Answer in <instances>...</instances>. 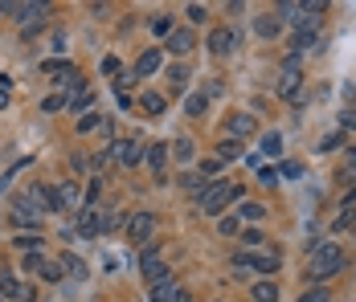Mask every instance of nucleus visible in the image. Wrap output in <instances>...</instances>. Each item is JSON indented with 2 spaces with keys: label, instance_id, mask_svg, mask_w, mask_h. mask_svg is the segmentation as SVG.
<instances>
[{
  "label": "nucleus",
  "instance_id": "864d4df0",
  "mask_svg": "<svg viewBox=\"0 0 356 302\" xmlns=\"http://www.w3.org/2000/svg\"><path fill=\"white\" fill-rule=\"evenodd\" d=\"M8 102V78H0V106Z\"/></svg>",
  "mask_w": 356,
  "mask_h": 302
},
{
  "label": "nucleus",
  "instance_id": "6e6552de",
  "mask_svg": "<svg viewBox=\"0 0 356 302\" xmlns=\"http://www.w3.org/2000/svg\"><path fill=\"white\" fill-rule=\"evenodd\" d=\"M225 131H230V139H238V143H242L246 135H254V131H258V119H254L250 111H234V115H230V123H225Z\"/></svg>",
  "mask_w": 356,
  "mask_h": 302
},
{
  "label": "nucleus",
  "instance_id": "f8f14e48",
  "mask_svg": "<svg viewBox=\"0 0 356 302\" xmlns=\"http://www.w3.org/2000/svg\"><path fill=\"white\" fill-rule=\"evenodd\" d=\"M58 266H62V274H66V278H74V282H87V278H90L87 262H82L78 253H62V257H58Z\"/></svg>",
  "mask_w": 356,
  "mask_h": 302
},
{
  "label": "nucleus",
  "instance_id": "20e7f679",
  "mask_svg": "<svg viewBox=\"0 0 356 302\" xmlns=\"http://www.w3.org/2000/svg\"><path fill=\"white\" fill-rule=\"evenodd\" d=\"M54 196V213H78L82 209V192H78V180H58L49 188Z\"/></svg>",
  "mask_w": 356,
  "mask_h": 302
},
{
  "label": "nucleus",
  "instance_id": "de8ad7c7",
  "mask_svg": "<svg viewBox=\"0 0 356 302\" xmlns=\"http://www.w3.org/2000/svg\"><path fill=\"white\" fill-rule=\"evenodd\" d=\"M221 90H225V86H221V78H209V82H205V90H201V94H205V98H217V94H221Z\"/></svg>",
  "mask_w": 356,
  "mask_h": 302
},
{
  "label": "nucleus",
  "instance_id": "49530a36",
  "mask_svg": "<svg viewBox=\"0 0 356 302\" xmlns=\"http://www.w3.org/2000/svg\"><path fill=\"white\" fill-rule=\"evenodd\" d=\"M340 131H356V111H340Z\"/></svg>",
  "mask_w": 356,
  "mask_h": 302
},
{
  "label": "nucleus",
  "instance_id": "4be33fe9",
  "mask_svg": "<svg viewBox=\"0 0 356 302\" xmlns=\"http://www.w3.org/2000/svg\"><path fill=\"white\" fill-rule=\"evenodd\" d=\"M152 33H156V37H164V41H168V37H173V33H177V25H173V16H168V12H160V16H152Z\"/></svg>",
  "mask_w": 356,
  "mask_h": 302
},
{
  "label": "nucleus",
  "instance_id": "ea45409f",
  "mask_svg": "<svg viewBox=\"0 0 356 302\" xmlns=\"http://www.w3.org/2000/svg\"><path fill=\"white\" fill-rule=\"evenodd\" d=\"M12 302H37V290H33L29 282H21V286H16V294H12Z\"/></svg>",
  "mask_w": 356,
  "mask_h": 302
},
{
  "label": "nucleus",
  "instance_id": "2eb2a0df",
  "mask_svg": "<svg viewBox=\"0 0 356 302\" xmlns=\"http://www.w3.org/2000/svg\"><path fill=\"white\" fill-rule=\"evenodd\" d=\"M254 33L270 41V37H278L282 33V21H278V12H263V16H254Z\"/></svg>",
  "mask_w": 356,
  "mask_h": 302
},
{
  "label": "nucleus",
  "instance_id": "f257e3e1",
  "mask_svg": "<svg viewBox=\"0 0 356 302\" xmlns=\"http://www.w3.org/2000/svg\"><path fill=\"white\" fill-rule=\"evenodd\" d=\"M348 266V257H344V249L340 245H332V241H324V245H311V257H307V282L311 286H324L328 278H336L340 270Z\"/></svg>",
  "mask_w": 356,
  "mask_h": 302
},
{
  "label": "nucleus",
  "instance_id": "603ef678",
  "mask_svg": "<svg viewBox=\"0 0 356 302\" xmlns=\"http://www.w3.org/2000/svg\"><path fill=\"white\" fill-rule=\"evenodd\" d=\"M168 302H192V294H188L184 286H177V294H173V299H168Z\"/></svg>",
  "mask_w": 356,
  "mask_h": 302
},
{
  "label": "nucleus",
  "instance_id": "b1692460",
  "mask_svg": "<svg viewBox=\"0 0 356 302\" xmlns=\"http://www.w3.org/2000/svg\"><path fill=\"white\" fill-rule=\"evenodd\" d=\"M263 217H267L263 205H254V200H242L238 205V221H263Z\"/></svg>",
  "mask_w": 356,
  "mask_h": 302
},
{
  "label": "nucleus",
  "instance_id": "ddd939ff",
  "mask_svg": "<svg viewBox=\"0 0 356 302\" xmlns=\"http://www.w3.org/2000/svg\"><path fill=\"white\" fill-rule=\"evenodd\" d=\"M160 62H164V49H144V54H140V62H135V70H131L135 82H140V78H148V74H156V70H160Z\"/></svg>",
  "mask_w": 356,
  "mask_h": 302
},
{
  "label": "nucleus",
  "instance_id": "c9c22d12",
  "mask_svg": "<svg viewBox=\"0 0 356 302\" xmlns=\"http://www.w3.org/2000/svg\"><path fill=\"white\" fill-rule=\"evenodd\" d=\"M217 233H221V237H238V233H242V221H238V217H221V221H217Z\"/></svg>",
  "mask_w": 356,
  "mask_h": 302
},
{
  "label": "nucleus",
  "instance_id": "09e8293b",
  "mask_svg": "<svg viewBox=\"0 0 356 302\" xmlns=\"http://www.w3.org/2000/svg\"><path fill=\"white\" fill-rule=\"evenodd\" d=\"M21 8L25 4H16V0H0V16H21Z\"/></svg>",
  "mask_w": 356,
  "mask_h": 302
},
{
  "label": "nucleus",
  "instance_id": "37998d69",
  "mask_svg": "<svg viewBox=\"0 0 356 302\" xmlns=\"http://www.w3.org/2000/svg\"><path fill=\"white\" fill-rule=\"evenodd\" d=\"M184 16H188V21H197V25H201V21H205V16H209V8H205V4H188V8H184Z\"/></svg>",
  "mask_w": 356,
  "mask_h": 302
},
{
  "label": "nucleus",
  "instance_id": "9b49d317",
  "mask_svg": "<svg viewBox=\"0 0 356 302\" xmlns=\"http://www.w3.org/2000/svg\"><path fill=\"white\" fill-rule=\"evenodd\" d=\"M177 286H180L177 274H173V270H160V274L152 278V302H168L177 294Z\"/></svg>",
  "mask_w": 356,
  "mask_h": 302
},
{
  "label": "nucleus",
  "instance_id": "5701e85b",
  "mask_svg": "<svg viewBox=\"0 0 356 302\" xmlns=\"http://www.w3.org/2000/svg\"><path fill=\"white\" fill-rule=\"evenodd\" d=\"M180 188H184V192H192V196H201V192L209 188V180H205V176H192V172H184V176H180Z\"/></svg>",
  "mask_w": 356,
  "mask_h": 302
},
{
  "label": "nucleus",
  "instance_id": "7c9ffc66",
  "mask_svg": "<svg viewBox=\"0 0 356 302\" xmlns=\"http://www.w3.org/2000/svg\"><path fill=\"white\" fill-rule=\"evenodd\" d=\"M94 127H102V115H98V111H87V115L78 119V135H90Z\"/></svg>",
  "mask_w": 356,
  "mask_h": 302
},
{
  "label": "nucleus",
  "instance_id": "473e14b6",
  "mask_svg": "<svg viewBox=\"0 0 356 302\" xmlns=\"http://www.w3.org/2000/svg\"><path fill=\"white\" fill-rule=\"evenodd\" d=\"M295 302H332V294H328V286H311V290H303Z\"/></svg>",
  "mask_w": 356,
  "mask_h": 302
},
{
  "label": "nucleus",
  "instance_id": "f3484780",
  "mask_svg": "<svg viewBox=\"0 0 356 302\" xmlns=\"http://www.w3.org/2000/svg\"><path fill=\"white\" fill-rule=\"evenodd\" d=\"M94 102H98L94 90H82V94H74V98L66 102V111H70V115H87V111H94Z\"/></svg>",
  "mask_w": 356,
  "mask_h": 302
},
{
  "label": "nucleus",
  "instance_id": "2f4dec72",
  "mask_svg": "<svg viewBox=\"0 0 356 302\" xmlns=\"http://www.w3.org/2000/svg\"><path fill=\"white\" fill-rule=\"evenodd\" d=\"M344 148V131H332V135H324V139H320V148L315 151H324V155H328V151H340Z\"/></svg>",
  "mask_w": 356,
  "mask_h": 302
},
{
  "label": "nucleus",
  "instance_id": "39448f33",
  "mask_svg": "<svg viewBox=\"0 0 356 302\" xmlns=\"http://www.w3.org/2000/svg\"><path fill=\"white\" fill-rule=\"evenodd\" d=\"M144 151H148V148H144L135 135H127V139H115V143H111V155H115L123 167H135V163L144 159Z\"/></svg>",
  "mask_w": 356,
  "mask_h": 302
},
{
  "label": "nucleus",
  "instance_id": "5fc2aeb1",
  "mask_svg": "<svg viewBox=\"0 0 356 302\" xmlns=\"http://www.w3.org/2000/svg\"><path fill=\"white\" fill-rule=\"evenodd\" d=\"M344 209H356V188H348V196H344Z\"/></svg>",
  "mask_w": 356,
  "mask_h": 302
},
{
  "label": "nucleus",
  "instance_id": "72a5a7b5",
  "mask_svg": "<svg viewBox=\"0 0 356 302\" xmlns=\"http://www.w3.org/2000/svg\"><path fill=\"white\" fill-rule=\"evenodd\" d=\"M140 106H144L148 115H160V111H164V94H144V98H140Z\"/></svg>",
  "mask_w": 356,
  "mask_h": 302
},
{
  "label": "nucleus",
  "instance_id": "79ce46f5",
  "mask_svg": "<svg viewBox=\"0 0 356 302\" xmlns=\"http://www.w3.org/2000/svg\"><path fill=\"white\" fill-rule=\"evenodd\" d=\"M173 155H177V159H192V139H177V143H173Z\"/></svg>",
  "mask_w": 356,
  "mask_h": 302
},
{
  "label": "nucleus",
  "instance_id": "4c0bfd02",
  "mask_svg": "<svg viewBox=\"0 0 356 302\" xmlns=\"http://www.w3.org/2000/svg\"><path fill=\"white\" fill-rule=\"evenodd\" d=\"M263 155H282V139H278L274 131H267V135H263Z\"/></svg>",
  "mask_w": 356,
  "mask_h": 302
},
{
  "label": "nucleus",
  "instance_id": "8fccbe9b",
  "mask_svg": "<svg viewBox=\"0 0 356 302\" xmlns=\"http://www.w3.org/2000/svg\"><path fill=\"white\" fill-rule=\"evenodd\" d=\"M282 176H287V180H299V176H303V167H299V163H282Z\"/></svg>",
  "mask_w": 356,
  "mask_h": 302
},
{
  "label": "nucleus",
  "instance_id": "9d476101",
  "mask_svg": "<svg viewBox=\"0 0 356 302\" xmlns=\"http://www.w3.org/2000/svg\"><path fill=\"white\" fill-rule=\"evenodd\" d=\"M299 90H303V70L299 66H282V74H278V98L291 102Z\"/></svg>",
  "mask_w": 356,
  "mask_h": 302
},
{
  "label": "nucleus",
  "instance_id": "c85d7f7f",
  "mask_svg": "<svg viewBox=\"0 0 356 302\" xmlns=\"http://www.w3.org/2000/svg\"><path fill=\"white\" fill-rule=\"evenodd\" d=\"M41 266H45V257H41V253H25V262H21V270H25L29 278H37V274H41Z\"/></svg>",
  "mask_w": 356,
  "mask_h": 302
},
{
  "label": "nucleus",
  "instance_id": "0eeeda50",
  "mask_svg": "<svg viewBox=\"0 0 356 302\" xmlns=\"http://www.w3.org/2000/svg\"><path fill=\"white\" fill-rule=\"evenodd\" d=\"M234 45H238V33H234L230 25H217V29L205 37V49H209V54H217V58H221V54H230Z\"/></svg>",
  "mask_w": 356,
  "mask_h": 302
},
{
  "label": "nucleus",
  "instance_id": "f704fd0d",
  "mask_svg": "<svg viewBox=\"0 0 356 302\" xmlns=\"http://www.w3.org/2000/svg\"><path fill=\"white\" fill-rule=\"evenodd\" d=\"M238 237H242V245H246V249H263V245H267V241H263V233H258V229H242V233H238Z\"/></svg>",
  "mask_w": 356,
  "mask_h": 302
},
{
  "label": "nucleus",
  "instance_id": "58836bf2",
  "mask_svg": "<svg viewBox=\"0 0 356 302\" xmlns=\"http://www.w3.org/2000/svg\"><path fill=\"white\" fill-rule=\"evenodd\" d=\"M356 176V148L344 151V172H340V180H353Z\"/></svg>",
  "mask_w": 356,
  "mask_h": 302
},
{
  "label": "nucleus",
  "instance_id": "aec40b11",
  "mask_svg": "<svg viewBox=\"0 0 356 302\" xmlns=\"http://www.w3.org/2000/svg\"><path fill=\"white\" fill-rule=\"evenodd\" d=\"M12 245H16L21 253H41V245H45V237H41V233H21V237H16Z\"/></svg>",
  "mask_w": 356,
  "mask_h": 302
},
{
  "label": "nucleus",
  "instance_id": "412c9836",
  "mask_svg": "<svg viewBox=\"0 0 356 302\" xmlns=\"http://www.w3.org/2000/svg\"><path fill=\"white\" fill-rule=\"evenodd\" d=\"M217 159H221V163H230V159H242V143L225 135V139L217 143Z\"/></svg>",
  "mask_w": 356,
  "mask_h": 302
},
{
  "label": "nucleus",
  "instance_id": "e433bc0d",
  "mask_svg": "<svg viewBox=\"0 0 356 302\" xmlns=\"http://www.w3.org/2000/svg\"><path fill=\"white\" fill-rule=\"evenodd\" d=\"M356 225V213L353 209H340V217L332 221V233H344V229H353Z\"/></svg>",
  "mask_w": 356,
  "mask_h": 302
},
{
  "label": "nucleus",
  "instance_id": "423d86ee",
  "mask_svg": "<svg viewBox=\"0 0 356 302\" xmlns=\"http://www.w3.org/2000/svg\"><path fill=\"white\" fill-rule=\"evenodd\" d=\"M250 270H254V274H263V278L278 274V270H282V253H278V249H267V245H263V249H254V253H250Z\"/></svg>",
  "mask_w": 356,
  "mask_h": 302
},
{
  "label": "nucleus",
  "instance_id": "393cba45",
  "mask_svg": "<svg viewBox=\"0 0 356 302\" xmlns=\"http://www.w3.org/2000/svg\"><path fill=\"white\" fill-rule=\"evenodd\" d=\"M188 74H192V70H188V66H184V62H177V66H168V86H173V90H184V82H188Z\"/></svg>",
  "mask_w": 356,
  "mask_h": 302
},
{
  "label": "nucleus",
  "instance_id": "a211bd4d",
  "mask_svg": "<svg viewBox=\"0 0 356 302\" xmlns=\"http://www.w3.org/2000/svg\"><path fill=\"white\" fill-rule=\"evenodd\" d=\"M250 294H254V302H278V286H274L270 278H258V282L250 286Z\"/></svg>",
  "mask_w": 356,
  "mask_h": 302
},
{
  "label": "nucleus",
  "instance_id": "a878e982",
  "mask_svg": "<svg viewBox=\"0 0 356 302\" xmlns=\"http://www.w3.org/2000/svg\"><path fill=\"white\" fill-rule=\"evenodd\" d=\"M221 167H225V163H221V159L213 155V159H201V167H197V176H205V180H217V176H221Z\"/></svg>",
  "mask_w": 356,
  "mask_h": 302
},
{
  "label": "nucleus",
  "instance_id": "7ed1b4c3",
  "mask_svg": "<svg viewBox=\"0 0 356 302\" xmlns=\"http://www.w3.org/2000/svg\"><path fill=\"white\" fill-rule=\"evenodd\" d=\"M152 233H156V213H148V209H140V213H127L123 237H127L131 245H144V241H152Z\"/></svg>",
  "mask_w": 356,
  "mask_h": 302
},
{
  "label": "nucleus",
  "instance_id": "bb28decb",
  "mask_svg": "<svg viewBox=\"0 0 356 302\" xmlns=\"http://www.w3.org/2000/svg\"><path fill=\"white\" fill-rule=\"evenodd\" d=\"M16 286H21V278H12L8 270H0V302L12 299V294H16Z\"/></svg>",
  "mask_w": 356,
  "mask_h": 302
},
{
  "label": "nucleus",
  "instance_id": "a19ab883",
  "mask_svg": "<svg viewBox=\"0 0 356 302\" xmlns=\"http://www.w3.org/2000/svg\"><path fill=\"white\" fill-rule=\"evenodd\" d=\"M111 159H115V155H111V148H98V151H94V159H90V163H94V167L102 172V167H111Z\"/></svg>",
  "mask_w": 356,
  "mask_h": 302
},
{
  "label": "nucleus",
  "instance_id": "cd10ccee",
  "mask_svg": "<svg viewBox=\"0 0 356 302\" xmlns=\"http://www.w3.org/2000/svg\"><path fill=\"white\" fill-rule=\"evenodd\" d=\"M12 225L16 229H33V233H37L41 217H37V213H16V209H12Z\"/></svg>",
  "mask_w": 356,
  "mask_h": 302
},
{
  "label": "nucleus",
  "instance_id": "3c124183",
  "mask_svg": "<svg viewBox=\"0 0 356 302\" xmlns=\"http://www.w3.org/2000/svg\"><path fill=\"white\" fill-rule=\"evenodd\" d=\"M102 74H111V78H119V62H115V58H107V62H102Z\"/></svg>",
  "mask_w": 356,
  "mask_h": 302
},
{
  "label": "nucleus",
  "instance_id": "f03ea898",
  "mask_svg": "<svg viewBox=\"0 0 356 302\" xmlns=\"http://www.w3.org/2000/svg\"><path fill=\"white\" fill-rule=\"evenodd\" d=\"M225 205H242V184H230V180H209V188L197 196V209L205 217H221Z\"/></svg>",
  "mask_w": 356,
  "mask_h": 302
},
{
  "label": "nucleus",
  "instance_id": "6ab92c4d",
  "mask_svg": "<svg viewBox=\"0 0 356 302\" xmlns=\"http://www.w3.org/2000/svg\"><path fill=\"white\" fill-rule=\"evenodd\" d=\"M205 111H209V98H205V94H201V90H197V94H188V98H184V115H188V119H201V115H205Z\"/></svg>",
  "mask_w": 356,
  "mask_h": 302
},
{
  "label": "nucleus",
  "instance_id": "1a4fd4ad",
  "mask_svg": "<svg viewBox=\"0 0 356 302\" xmlns=\"http://www.w3.org/2000/svg\"><path fill=\"white\" fill-rule=\"evenodd\" d=\"M140 270H144L148 282L164 270V257H160V245H156V241H144V249H140Z\"/></svg>",
  "mask_w": 356,
  "mask_h": 302
},
{
  "label": "nucleus",
  "instance_id": "dca6fc26",
  "mask_svg": "<svg viewBox=\"0 0 356 302\" xmlns=\"http://www.w3.org/2000/svg\"><path fill=\"white\" fill-rule=\"evenodd\" d=\"M192 45H197V37H192L188 29H177V33L168 37V54H177V58H184V54H188Z\"/></svg>",
  "mask_w": 356,
  "mask_h": 302
},
{
  "label": "nucleus",
  "instance_id": "a18cd8bd",
  "mask_svg": "<svg viewBox=\"0 0 356 302\" xmlns=\"http://www.w3.org/2000/svg\"><path fill=\"white\" fill-rule=\"evenodd\" d=\"M258 184L274 188V184H278V172H274V167H258Z\"/></svg>",
  "mask_w": 356,
  "mask_h": 302
},
{
  "label": "nucleus",
  "instance_id": "4468645a",
  "mask_svg": "<svg viewBox=\"0 0 356 302\" xmlns=\"http://www.w3.org/2000/svg\"><path fill=\"white\" fill-rule=\"evenodd\" d=\"M144 159L152 163V176H156V184H164V163H168V148H164V143H148Z\"/></svg>",
  "mask_w": 356,
  "mask_h": 302
},
{
  "label": "nucleus",
  "instance_id": "c756f323",
  "mask_svg": "<svg viewBox=\"0 0 356 302\" xmlns=\"http://www.w3.org/2000/svg\"><path fill=\"white\" fill-rule=\"evenodd\" d=\"M37 278H45V282H66L62 266H58V262H49V257H45V266H41V274H37Z\"/></svg>",
  "mask_w": 356,
  "mask_h": 302
},
{
  "label": "nucleus",
  "instance_id": "c03bdc74",
  "mask_svg": "<svg viewBox=\"0 0 356 302\" xmlns=\"http://www.w3.org/2000/svg\"><path fill=\"white\" fill-rule=\"evenodd\" d=\"M62 106H66V98H62V94H49V98L41 102V111H45V115H54V111H62Z\"/></svg>",
  "mask_w": 356,
  "mask_h": 302
}]
</instances>
